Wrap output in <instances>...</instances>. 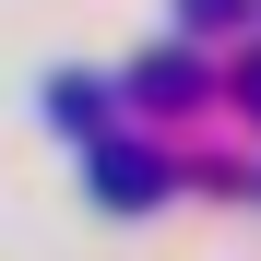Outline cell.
<instances>
[{
  "label": "cell",
  "instance_id": "1",
  "mask_svg": "<svg viewBox=\"0 0 261 261\" xmlns=\"http://www.w3.org/2000/svg\"><path fill=\"white\" fill-rule=\"evenodd\" d=\"M107 119H119V83H107V71H60V83H48V130L107 143Z\"/></svg>",
  "mask_w": 261,
  "mask_h": 261
},
{
  "label": "cell",
  "instance_id": "2",
  "mask_svg": "<svg viewBox=\"0 0 261 261\" xmlns=\"http://www.w3.org/2000/svg\"><path fill=\"white\" fill-rule=\"evenodd\" d=\"M166 190V154H143V143H95V202L107 214H143Z\"/></svg>",
  "mask_w": 261,
  "mask_h": 261
},
{
  "label": "cell",
  "instance_id": "3",
  "mask_svg": "<svg viewBox=\"0 0 261 261\" xmlns=\"http://www.w3.org/2000/svg\"><path fill=\"white\" fill-rule=\"evenodd\" d=\"M261 0H178V48H214V36H238Z\"/></svg>",
  "mask_w": 261,
  "mask_h": 261
},
{
  "label": "cell",
  "instance_id": "4",
  "mask_svg": "<svg viewBox=\"0 0 261 261\" xmlns=\"http://www.w3.org/2000/svg\"><path fill=\"white\" fill-rule=\"evenodd\" d=\"M249 107H261V71H249Z\"/></svg>",
  "mask_w": 261,
  "mask_h": 261
}]
</instances>
